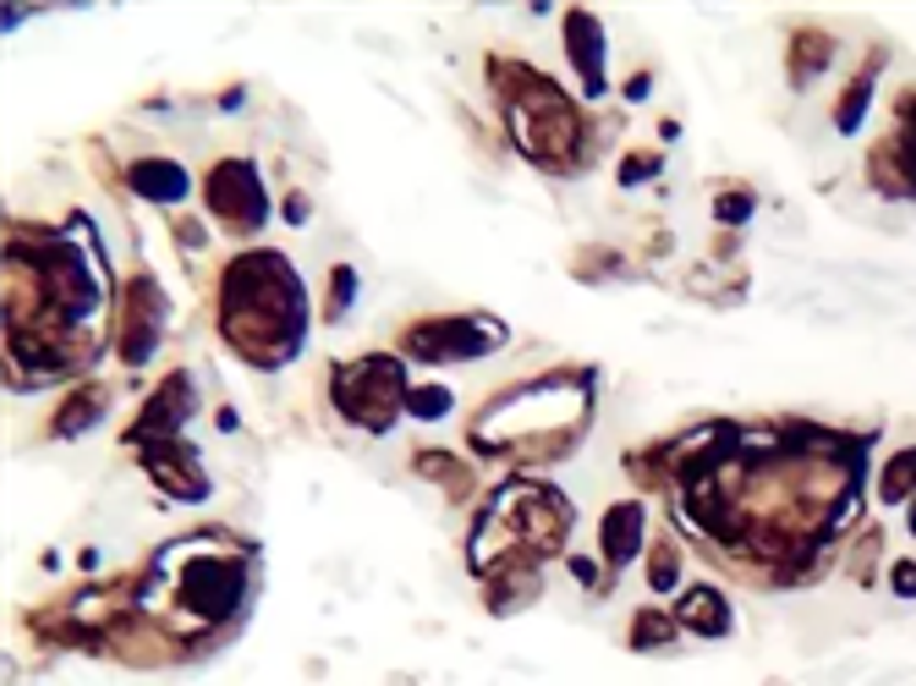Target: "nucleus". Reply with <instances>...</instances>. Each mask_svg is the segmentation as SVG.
<instances>
[{
  "label": "nucleus",
  "mask_w": 916,
  "mask_h": 686,
  "mask_svg": "<svg viewBox=\"0 0 916 686\" xmlns=\"http://www.w3.org/2000/svg\"><path fill=\"white\" fill-rule=\"evenodd\" d=\"M132 187L143 192V198H154V203H181L187 198V170L176 165V159H143L137 170H132Z\"/></svg>",
  "instance_id": "2"
},
{
  "label": "nucleus",
  "mask_w": 916,
  "mask_h": 686,
  "mask_svg": "<svg viewBox=\"0 0 916 686\" xmlns=\"http://www.w3.org/2000/svg\"><path fill=\"white\" fill-rule=\"evenodd\" d=\"M407 412H412V418H423V423H434L440 412H451V390H445V385L412 390V396H407Z\"/></svg>",
  "instance_id": "6"
},
{
  "label": "nucleus",
  "mask_w": 916,
  "mask_h": 686,
  "mask_svg": "<svg viewBox=\"0 0 916 686\" xmlns=\"http://www.w3.org/2000/svg\"><path fill=\"white\" fill-rule=\"evenodd\" d=\"M868 88H873V71H868V77H857V88L840 99V115H835V121H840V132H857V121H862V104H868Z\"/></svg>",
  "instance_id": "8"
},
{
  "label": "nucleus",
  "mask_w": 916,
  "mask_h": 686,
  "mask_svg": "<svg viewBox=\"0 0 916 686\" xmlns=\"http://www.w3.org/2000/svg\"><path fill=\"white\" fill-rule=\"evenodd\" d=\"M209 192H214V214H220L231 231H253V225H264V214H269L253 165H220L214 181H209Z\"/></svg>",
  "instance_id": "1"
},
{
  "label": "nucleus",
  "mask_w": 916,
  "mask_h": 686,
  "mask_svg": "<svg viewBox=\"0 0 916 686\" xmlns=\"http://www.w3.org/2000/svg\"><path fill=\"white\" fill-rule=\"evenodd\" d=\"M565 44H571L576 71H587V93H598V60H604V33H598V22L576 11L571 27H565Z\"/></svg>",
  "instance_id": "4"
},
{
  "label": "nucleus",
  "mask_w": 916,
  "mask_h": 686,
  "mask_svg": "<svg viewBox=\"0 0 916 686\" xmlns=\"http://www.w3.org/2000/svg\"><path fill=\"white\" fill-rule=\"evenodd\" d=\"M916 484V451H906V456H895V467L884 473V500H906Z\"/></svg>",
  "instance_id": "7"
},
{
  "label": "nucleus",
  "mask_w": 916,
  "mask_h": 686,
  "mask_svg": "<svg viewBox=\"0 0 916 686\" xmlns=\"http://www.w3.org/2000/svg\"><path fill=\"white\" fill-rule=\"evenodd\" d=\"M895 588H901V599H912L916 594V566H895Z\"/></svg>",
  "instance_id": "9"
},
{
  "label": "nucleus",
  "mask_w": 916,
  "mask_h": 686,
  "mask_svg": "<svg viewBox=\"0 0 916 686\" xmlns=\"http://www.w3.org/2000/svg\"><path fill=\"white\" fill-rule=\"evenodd\" d=\"M681 616H686V621H697V627H703L708 638L730 627V610H725V599H719L714 588H697V594H692V599L681 605Z\"/></svg>",
  "instance_id": "5"
},
{
  "label": "nucleus",
  "mask_w": 916,
  "mask_h": 686,
  "mask_svg": "<svg viewBox=\"0 0 916 686\" xmlns=\"http://www.w3.org/2000/svg\"><path fill=\"white\" fill-rule=\"evenodd\" d=\"M637 544H642V506H615L604 517V555H609V566L637 561Z\"/></svg>",
  "instance_id": "3"
}]
</instances>
